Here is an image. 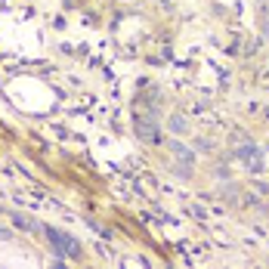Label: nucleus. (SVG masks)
Here are the masks:
<instances>
[{
    "label": "nucleus",
    "mask_w": 269,
    "mask_h": 269,
    "mask_svg": "<svg viewBox=\"0 0 269 269\" xmlns=\"http://www.w3.org/2000/svg\"><path fill=\"white\" fill-rule=\"evenodd\" d=\"M173 130L183 133V130H186V121H183V118H173Z\"/></svg>",
    "instance_id": "obj_4"
},
{
    "label": "nucleus",
    "mask_w": 269,
    "mask_h": 269,
    "mask_svg": "<svg viewBox=\"0 0 269 269\" xmlns=\"http://www.w3.org/2000/svg\"><path fill=\"white\" fill-rule=\"evenodd\" d=\"M136 133H139L142 139H152V142H158V127H155V124H145L142 118H136Z\"/></svg>",
    "instance_id": "obj_2"
},
{
    "label": "nucleus",
    "mask_w": 269,
    "mask_h": 269,
    "mask_svg": "<svg viewBox=\"0 0 269 269\" xmlns=\"http://www.w3.org/2000/svg\"><path fill=\"white\" fill-rule=\"evenodd\" d=\"M47 238L62 251V254H68V257H78V242H74V238H68V235H62V232H56V229H50V232H47Z\"/></svg>",
    "instance_id": "obj_1"
},
{
    "label": "nucleus",
    "mask_w": 269,
    "mask_h": 269,
    "mask_svg": "<svg viewBox=\"0 0 269 269\" xmlns=\"http://www.w3.org/2000/svg\"><path fill=\"white\" fill-rule=\"evenodd\" d=\"M170 152H173V155H176V158H180L183 164H192V161H195V155H192V152H189V148H186L183 142H176V139L170 142Z\"/></svg>",
    "instance_id": "obj_3"
}]
</instances>
